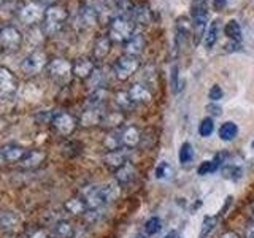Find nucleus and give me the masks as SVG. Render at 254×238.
Segmentation results:
<instances>
[{"instance_id":"nucleus-1","label":"nucleus","mask_w":254,"mask_h":238,"mask_svg":"<svg viewBox=\"0 0 254 238\" xmlns=\"http://www.w3.org/2000/svg\"><path fill=\"white\" fill-rule=\"evenodd\" d=\"M68 18V11L65 6L53 3L43 13V32L45 35H56L62 30L64 24Z\"/></svg>"},{"instance_id":"nucleus-2","label":"nucleus","mask_w":254,"mask_h":238,"mask_svg":"<svg viewBox=\"0 0 254 238\" xmlns=\"http://www.w3.org/2000/svg\"><path fill=\"white\" fill-rule=\"evenodd\" d=\"M133 35V21L127 16H115L110 21L108 26V37L115 43H126Z\"/></svg>"},{"instance_id":"nucleus-3","label":"nucleus","mask_w":254,"mask_h":238,"mask_svg":"<svg viewBox=\"0 0 254 238\" xmlns=\"http://www.w3.org/2000/svg\"><path fill=\"white\" fill-rule=\"evenodd\" d=\"M46 70H48V73H50V76L56 79V81L67 83L70 76L73 75V63H70L67 59L56 58L48 62Z\"/></svg>"},{"instance_id":"nucleus-4","label":"nucleus","mask_w":254,"mask_h":238,"mask_svg":"<svg viewBox=\"0 0 254 238\" xmlns=\"http://www.w3.org/2000/svg\"><path fill=\"white\" fill-rule=\"evenodd\" d=\"M138 68H140V59L137 56H129V54H124L121 58H118L113 65V71L118 79H127Z\"/></svg>"},{"instance_id":"nucleus-5","label":"nucleus","mask_w":254,"mask_h":238,"mask_svg":"<svg viewBox=\"0 0 254 238\" xmlns=\"http://www.w3.org/2000/svg\"><path fill=\"white\" fill-rule=\"evenodd\" d=\"M48 65V59L46 54L43 51H32L30 54H27L26 58L21 60V70L24 75L27 76H34L37 75L40 70H43Z\"/></svg>"},{"instance_id":"nucleus-6","label":"nucleus","mask_w":254,"mask_h":238,"mask_svg":"<svg viewBox=\"0 0 254 238\" xmlns=\"http://www.w3.org/2000/svg\"><path fill=\"white\" fill-rule=\"evenodd\" d=\"M22 45V35L14 26H3L0 29V46L8 53L18 51Z\"/></svg>"},{"instance_id":"nucleus-7","label":"nucleus","mask_w":254,"mask_h":238,"mask_svg":"<svg viewBox=\"0 0 254 238\" xmlns=\"http://www.w3.org/2000/svg\"><path fill=\"white\" fill-rule=\"evenodd\" d=\"M206 19H208V11H206L205 2L203 3H194L192 6V34L195 37V42L198 43L205 37V27Z\"/></svg>"},{"instance_id":"nucleus-8","label":"nucleus","mask_w":254,"mask_h":238,"mask_svg":"<svg viewBox=\"0 0 254 238\" xmlns=\"http://www.w3.org/2000/svg\"><path fill=\"white\" fill-rule=\"evenodd\" d=\"M18 89V79L5 67H0V100L8 99Z\"/></svg>"},{"instance_id":"nucleus-9","label":"nucleus","mask_w":254,"mask_h":238,"mask_svg":"<svg viewBox=\"0 0 254 238\" xmlns=\"http://www.w3.org/2000/svg\"><path fill=\"white\" fill-rule=\"evenodd\" d=\"M79 197L83 198L87 210H99L100 206L105 205L103 202V197H102V190L100 186H87L81 190Z\"/></svg>"},{"instance_id":"nucleus-10","label":"nucleus","mask_w":254,"mask_h":238,"mask_svg":"<svg viewBox=\"0 0 254 238\" xmlns=\"http://www.w3.org/2000/svg\"><path fill=\"white\" fill-rule=\"evenodd\" d=\"M51 124H53V127L61 135H64V137L70 135L71 132L75 130V127H76L75 118L71 116V115H68V113H58V115H54L53 119H51Z\"/></svg>"},{"instance_id":"nucleus-11","label":"nucleus","mask_w":254,"mask_h":238,"mask_svg":"<svg viewBox=\"0 0 254 238\" xmlns=\"http://www.w3.org/2000/svg\"><path fill=\"white\" fill-rule=\"evenodd\" d=\"M43 13L45 11H42V5H38L35 2H29L21 8L18 16L22 24H26V26H34V24L43 16Z\"/></svg>"},{"instance_id":"nucleus-12","label":"nucleus","mask_w":254,"mask_h":238,"mask_svg":"<svg viewBox=\"0 0 254 238\" xmlns=\"http://www.w3.org/2000/svg\"><path fill=\"white\" fill-rule=\"evenodd\" d=\"M103 162H105V165L110 167L111 170L121 169L123 165L129 162V149L121 148L115 151H107L105 156H103Z\"/></svg>"},{"instance_id":"nucleus-13","label":"nucleus","mask_w":254,"mask_h":238,"mask_svg":"<svg viewBox=\"0 0 254 238\" xmlns=\"http://www.w3.org/2000/svg\"><path fill=\"white\" fill-rule=\"evenodd\" d=\"M121 145L126 149H135L141 143V133L135 125H127L123 130H119Z\"/></svg>"},{"instance_id":"nucleus-14","label":"nucleus","mask_w":254,"mask_h":238,"mask_svg":"<svg viewBox=\"0 0 254 238\" xmlns=\"http://www.w3.org/2000/svg\"><path fill=\"white\" fill-rule=\"evenodd\" d=\"M129 92V97L132 99V102L137 105V103H148L153 99V92L146 86V84H141V83H135L130 86V89L127 91Z\"/></svg>"},{"instance_id":"nucleus-15","label":"nucleus","mask_w":254,"mask_h":238,"mask_svg":"<svg viewBox=\"0 0 254 238\" xmlns=\"http://www.w3.org/2000/svg\"><path fill=\"white\" fill-rule=\"evenodd\" d=\"M103 115H105V111H102V107L86 108L81 113V116H79V124H81L83 127L100 125Z\"/></svg>"},{"instance_id":"nucleus-16","label":"nucleus","mask_w":254,"mask_h":238,"mask_svg":"<svg viewBox=\"0 0 254 238\" xmlns=\"http://www.w3.org/2000/svg\"><path fill=\"white\" fill-rule=\"evenodd\" d=\"M124 111H105V115L102 118L100 125L105 127L108 130H118L119 127L124 124Z\"/></svg>"},{"instance_id":"nucleus-17","label":"nucleus","mask_w":254,"mask_h":238,"mask_svg":"<svg viewBox=\"0 0 254 238\" xmlns=\"http://www.w3.org/2000/svg\"><path fill=\"white\" fill-rule=\"evenodd\" d=\"M94 62L87 58H79L73 62V76L79 79H87L94 73Z\"/></svg>"},{"instance_id":"nucleus-18","label":"nucleus","mask_w":254,"mask_h":238,"mask_svg":"<svg viewBox=\"0 0 254 238\" xmlns=\"http://www.w3.org/2000/svg\"><path fill=\"white\" fill-rule=\"evenodd\" d=\"M0 153H2L3 161H8V162H19L21 159L24 157V154L27 153V151L24 149L22 146L16 145V143H6V145L2 146V149H0Z\"/></svg>"},{"instance_id":"nucleus-19","label":"nucleus","mask_w":254,"mask_h":238,"mask_svg":"<svg viewBox=\"0 0 254 238\" xmlns=\"http://www.w3.org/2000/svg\"><path fill=\"white\" fill-rule=\"evenodd\" d=\"M135 177H137V170H135V167L130 162L123 165L121 169L115 170V178H116V182L119 186L130 184V182L135 179Z\"/></svg>"},{"instance_id":"nucleus-20","label":"nucleus","mask_w":254,"mask_h":238,"mask_svg":"<svg viewBox=\"0 0 254 238\" xmlns=\"http://www.w3.org/2000/svg\"><path fill=\"white\" fill-rule=\"evenodd\" d=\"M46 159V154L43 151H38V149H32V151H27L24 157L21 159V167L24 169H35V167L42 165Z\"/></svg>"},{"instance_id":"nucleus-21","label":"nucleus","mask_w":254,"mask_h":238,"mask_svg":"<svg viewBox=\"0 0 254 238\" xmlns=\"http://www.w3.org/2000/svg\"><path fill=\"white\" fill-rule=\"evenodd\" d=\"M111 50V40L108 35H102L99 37L97 40H95V43H94V48H92V58L95 60H102V59H105L108 53Z\"/></svg>"},{"instance_id":"nucleus-22","label":"nucleus","mask_w":254,"mask_h":238,"mask_svg":"<svg viewBox=\"0 0 254 238\" xmlns=\"http://www.w3.org/2000/svg\"><path fill=\"white\" fill-rule=\"evenodd\" d=\"M97 18H99V13L95 10V6H91V5H83L79 8L78 11V21L83 24V26H92V24L97 22Z\"/></svg>"},{"instance_id":"nucleus-23","label":"nucleus","mask_w":254,"mask_h":238,"mask_svg":"<svg viewBox=\"0 0 254 238\" xmlns=\"http://www.w3.org/2000/svg\"><path fill=\"white\" fill-rule=\"evenodd\" d=\"M53 237L54 238H73L75 237V229L68 221L61 219L53 226Z\"/></svg>"},{"instance_id":"nucleus-24","label":"nucleus","mask_w":254,"mask_h":238,"mask_svg":"<svg viewBox=\"0 0 254 238\" xmlns=\"http://www.w3.org/2000/svg\"><path fill=\"white\" fill-rule=\"evenodd\" d=\"M143 48H145V40H143V35L140 34H133L130 40H127L124 43V51L126 54L129 56H137L143 51Z\"/></svg>"},{"instance_id":"nucleus-25","label":"nucleus","mask_w":254,"mask_h":238,"mask_svg":"<svg viewBox=\"0 0 254 238\" xmlns=\"http://www.w3.org/2000/svg\"><path fill=\"white\" fill-rule=\"evenodd\" d=\"M121 186L118 184V182H107V184H102L100 186V190H102V197H103V202L107 203H111L115 202L116 198L119 197V192H121Z\"/></svg>"},{"instance_id":"nucleus-26","label":"nucleus","mask_w":254,"mask_h":238,"mask_svg":"<svg viewBox=\"0 0 254 238\" xmlns=\"http://www.w3.org/2000/svg\"><path fill=\"white\" fill-rule=\"evenodd\" d=\"M219 29H221V22L218 19H214L210 24V27H208V30H206V34L203 37V45H205L206 50H210V48H213V45L216 43L218 35H219Z\"/></svg>"},{"instance_id":"nucleus-27","label":"nucleus","mask_w":254,"mask_h":238,"mask_svg":"<svg viewBox=\"0 0 254 238\" xmlns=\"http://www.w3.org/2000/svg\"><path fill=\"white\" fill-rule=\"evenodd\" d=\"M64 208H65L70 214H84L87 211V206L79 195L73 197V198H68L65 205H64Z\"/></svg>"},{"instance_id":"nucleus-28","label":"nucleus","mask_w":254,"mask_h":238,"mask_svg":"<svg viewBox=\"0 0 254 238\" xmlns=\"http://www.w3.org/2000/svg\"><path fill=\"white\" fill-rule=\"evenodd\" d=\"M218 135H219V138L222 141H232L237 137V135H238V127H237L235 122L227 121V122H224V124L219 127Z\"/></svg>"},{"instance_id":"nucleus-29","label":"nucleus","mask_w":254,"mask_h":238,"mask_svg":"<svg viewBox=\"0 0 254 238\" xmlns=\"http://www.w3.org/2000/svg\"><path fill=\"white\" fill-rule=\"evenodd\" d=\"M115 103L119 111H130L135 103L132 102V99L129 97V92L127 91H119L115 94Z\"/></svg>"},{"instance_id":"nucleus-30","label":"nucleus","mask_w":254,"mask_h":238,"mask_svg":"<svg viewBox=\"0 0 254 238\" xmlns=\"http://www.w3.org/2000/svg\"><path fill=\"white\" fill-rule=\"evenodd\" d=\"M19 222L18 213L14 211H0V230L13 229Z\"/></svg>"},{"instance_id":"nucleus-31","label":"nucleus","mask_w":254,"mask_h":238,"mask_svg":"<svg viewBox=\"0 0 254 238\" xmlns=\"http://www.w3.org/2000/svg\"><path fill=\"white\" fill-rule=\"evenodd\" d=\"M103 146L107 151H115V149H121V137H119V130H111L105 140H103Z\"/></svg>"},{"instance_id":"nucleus-32","label":"nucleus","mask_w":254,"mask_h":238,"mask_svg":"<svg viewBox=\"0 0 254 238\" xmlns=\"http://www.w3.org/2000/svg\"><path fill=\"white\" fill-rule=\"evenodd\" d=\"M224 32H226V35H227L229 38L235 40V42H240V40H242V27H240V24H238L235 19L229 21V22L226 24Z\"/></svg>"},{"instance_id":"nucleus-33","label":"nucleus","mask_w":254,"mask_h":238,"mask_svg":"<svg viewBox=\"0 0 254 238\" xmlns=\"http://www.w3.org/2000/svg\"><path fill=\"white\" fill-rule=\"evenodd\" d=\"M161 229H162V221L159 219L157 216L149 218L145 222V226H143V230H145L146 235H156V234L161 232Z\"/></svg>"},{"instance_id":"nucleus-34","label":"nucleus","mask_w":254,"mask_h":238,"mask_svg":"<svg viewBox=\"0 0 254 238\" xmlns=\"http://www.w3.org/2000/svg\"><path fill=\"white\" fill-rule=\"evenodd\" d=\"M216 222H218L216 216H205L203 222H202L200 234H198V238H206V237H208L211 234V230L216 227Z\"/></svg>"},{"instance_id":"nucleus-35","label":"nucleus","mask_w":254,"mask_h":238,"mask_svg":"<svg viewBox=\"0 0 254 238\" xmlns=\"http://www.w3.org/2000/svg\"><path fill=\"white\" fill-rule=\"evenodd\" d=\"M194 157V149L190 146V143H183L178 151V159L181 164H189Z\"/></svg>"},{"instance_id":"nucleus-36","label":"nucleus","mask_w":254,"mask_h":238,"mask_svg":"<svg viewBox=\"0 0 254 238\" xmlns=\"http://www.w3.org/2000/svg\"><path fill=\"white\" fill-rule=\"evenodd\" d=\"M218 169H219V165L214 162V161H205V162H202L200 165H198L197 173L200 175V177H205V175L214 173Z\"/></svg>"},{"instance_id":"nucleus-37","label":"nucleus","mask_w":254,"mask_h":238,"mask_svg":"<svg viewBox=\"0 0 254 238\" xmlns=\"http://www.w3.org/2000/svg\"><path fill=\"white\" fill-rule=\"evenodd\" d=\"M214 130V122L211 118H205L202 119L200 125H198V133L202 135V137H210Z\"/></svg>"},{"instance_id":"nucleus-38","label":"nucleus","mask_w":254,"mask_h":238,"mask_svg":"<svg viewBox=\"0 0 254 238\" xmlns=\"http://www.w3.org/2000/svg\"><path fill=\"white\" fill-rule=\"evenodd\" d=\"M87 79H89V86L92 87L94 91L102 89V87H103V75H102L100 70H94V73Z\"/></svg>"},{"instance_id":"nucleus-39","label":"nucleus","mask_w":254,"mask_h":238,"mask_svg":"<svg viewBox=\"0 0 254 238\" xmlns=\"http://www.w3.org/2000/svg\"><path fill=\"white\" fill-rule=\"evenodd\" d=\"M222 173H224V177L229 179H238L242 177V169L240 167H235V165H227L222 169Z\"/></svg>"},{"instance_id":"nucleus-40","label":"nucleus","mask_w":254,"mask_h":238,"mask_svg":"<svg viewBox=\"0 0 254 238\" xmlns=\"http://www.w3.org/2000/svg\"><path fill=\"white\" fill-rule=\"evenodd\" d=\"M222 89L218 86V84H213L211 87H210V91H208V97H210V100L211 102H218V100H221L222 99Z\"/></svg>"},{"instance_id":"nucleus-41","label":"nucleus","mask_w":254,"mask_h":238,"mask_svg":"<svg viewBox=\"0 0 254 238\" xmlns=\"http://www.w3.org/2000/svg\"><path fill=\"white\" fill-rule=\"evenodd\" d=\"M170 169H169V165H167L165 162H162V164H159V167L154 170V177L156 178H164L165 175H167V172H169Z\"/></svg>"},{"instance_id":"nucleus-42","label":"nucleus","mask_w":254,"mask_h":238,"mask_svg":"<svg viewBox=\"0 0 254 238\" xmlns=\"http://www.w3.org/2000/svg\"><path fill=\"white\" fill-rule=\"evenodd\" d=\"M172 91L177 92L178 91V67L173 65L172 67Z\"/></svg>"},{"instance_id":"nucleus-43","label":"nucleus","mask_w":254,"mask_h":238,"mask_svg":"<svg viewBox=\"0 0 254 238\" xmlns=\"http://www.w3.org/2000/svg\"><path fill=\"white\" fill-rule=\"evenodd\" d=\"M245 238H254V222H250L245 227Z\"/></svg>"},{"instance_id":"nucleus-44","label":"nucleus","mask_w":254,"mask_h":238,"mask_svg":"<svg viewBox=\"0 0 254 238\" xmlns=\"http://www.w3.org/2000/svg\"><path fill=\"white\" fill-rule=\"evenodd\" d=\"M229 157V153H226V151H222V153L216 154V157H214V162H216L218 165H221L222 162L226 161V159Z\"/></svg>"},{"instance_id":"nucleus-45","label":"nucleus","mask_w":254,"mask_h":238,"mask_svg":"<svg viewBox=\"0 0 254 238\" xmlns=\"http://www.w3.org/2000/svg\"><path fill=\"white\" fill-rule=\"evenodd\" d=\"M30 238H50V235H48L46 230H37V232L32 235Z\"/></svg>"},{"instance_id":"nucleus-46","label":"nucleus","mask_w":254,"mask_h":238,"mask_svg":"<svg viewBox=\"0 0 254 238\" xmlns=\"http://www.w3.org/2000/svg\"><path fill=\"white\" fill-rule=\"evenodd\" d=\"M219 238H240V237H238L235 232H232V230H227V232L221 234V237H219Z\"/></svg>"},{"instance_id":"nucleus-47","label":"nucleus","mask_w":254,"mask_h":238,"mask_svg":"<svg viewBox=\"0 0 254 238\" xmlns=\"http://www.w3.org/2000/svg\"><path fill=\"white\" fill-rule=\"evenodd\" d=\"M206 110H210L211 111V115H221V108L219 107H214V105H208V107H206Z\"/></svg>"},{"instance_id":"nucleus-48","label":"nucleus","mask_w":254,"mask_h":238,"mask_svg":"<svg viewBox=\"0 0 254 238\" xmlns=\"http://www.w3.org/2000/svg\"><path fill=\"white\" fill-rule=\"evenodd\" d=\"M227 3V0H214V6L218 8V10H221V8H224Z\"/></svg>"},{"instance_id":"nucleus-49","label":"nucleus","mask_w":254,"mask_h":238,"mask_svg":"<svg viewBox=\"0 0 254 238\" xmlns=\"http://www.w3.org/2000/svg\"><path fill=\"white\" fill-rule=\"evenodd\" d=\"M32 2H35L38 5H46V3H51L53 0H32Z\"/></svg>"},{"instance_id":"nucleus-50","label":"nucleus","mask_w":254,"mask_h":238,"mask_svg":"<svg viewBox=\"0 0 254 238\" xmlns=\"http://www.w3.org/2000/svg\"><path fill=\"white\" fill-rule=\"evenodd\" d=\"M164 238H177V232H175V230H170V232L167 234Z\"/></svg>"},{"instance_id":"nucleus-51","label":"nucleus","mask_w":254,"mask_h":238,"mask_svg":"<svg viewBox=\"0 0 254 238\" xmlns=\"http://www.w3.org/2000/svg\"><path fill=\"white\" fill-rule=\"evenodd\" d=\"M84 2V5H91V6H94V3L95 2H99V0H83Z\"/></svg>"},{"instance_id":"nucleus-52","label":"nucleus","mask_w":254,"mask_h":238,"mask_svg":"<svg viewBox=\"0 0 254 238\" xmlns=\"http://www.w3.org/2000/svg\"><path fill=\"white\" fill-rule=\"evenodd\" d=\"M148 235L145 234V235H143V234H137V237H135V238H146Z\"/></svg>"},{"instance_id":"nucleus-53","label":"nucleus","mask_w":254,"mask_h":238,"mask_svg":"<svg viewBox=\"0 0 254 238\" xmlns=\"http://www.w3.org/2000/svg\"><path fill=\"white\" fill-rule=\"evenodd\" d=\"M192 2H194V3H203L205 0H192Z\"/></svg>"},{"instance_id":"nucleus-54","label":"nucleus","mask_w":254,"mask_h":238,"mask_svg":"<svg viewBox=\"0 0 254 238\" xmlns=\"http://www.w3.org/2000/svg\"><path fill=\"white\" fill-rule=\"evenodd\" d=\"M3 161V157H2V153H0V162H2Z\"/></svg>"},{"instance_id":"nucleus-55","label":"nucleus","mask_w":254,"mask_h":238,"mask_svg":"<svg viewBox=\"0 0 254 238\" xmlns=\"http://www.w3.org/2000/svg\"><path fill=\"white\" fill-rule=\"evenodd\" d=\"M251 146H253V149H254V140H253V143H251Z\"/></svg>"},{"instance_id":"nucleus-56","label":"nucleus","mask_w":254,"mask_h":238,"mask_svg":"<svg viewBox=\"0 0 254 238\" xmlns=\"http://www.w3.org/2000/svg\"><path fill=\"white\" fill-rule=\"evenodd\" d=\"M253 216H254V203H253Z\"/></svg>"}]
</instances>
